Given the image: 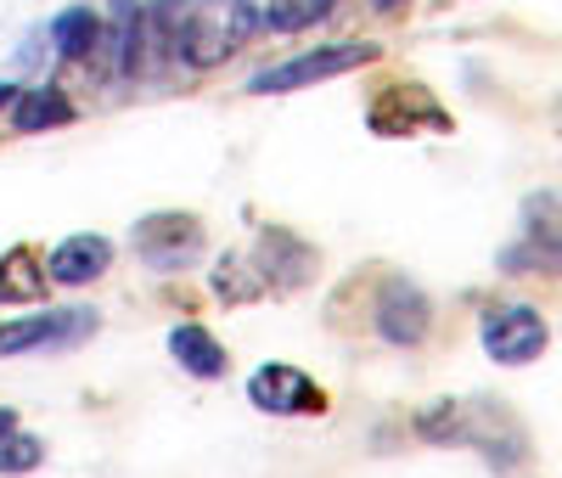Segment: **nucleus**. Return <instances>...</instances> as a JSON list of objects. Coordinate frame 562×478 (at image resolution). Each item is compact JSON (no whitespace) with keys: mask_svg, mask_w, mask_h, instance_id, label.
Masks as SVG:
<instances>
[{"mask_svg":"<svg viewBox=\"0 0 562 478\" xmlns=\"http://www.w3.org/2000/svg\"><path fill=\"white\" fill-rule=\"evenodd\" d=\"M254 23H259L254 0H192L180 57L192 63V68H220L225 57H237L243 45H248Z\"/></svg>","mask_w":562,"mask_h":478,"instance_id":"f257e3e1","label":"nucleus"},{"mask_svg":"<svg viewBox=\"0 0 562 478\" xmlns=\"http://www.w3.org/2000/svg\"><path fill=\"white\" fill-rule=\"evenodd\" d=\"M371 57H378V45L371 40H338V45H315V52L293 57V63H276V68H259L248 79L254 96H276V90H304L315 79H338L349 68H366Z\"/></svg>","mask_w":562,"mask_h":478,"instance_id":"f03ea898","label":"nucleus"},{"mask_svg":"<svg viewBox=\"0 0 562 478\" xmlns=\"http://www.w3.org/2000/svg\"><path fill=\"white\" fill-rule=\"evenodd\" d=\"M479 338H484L490 360H501V366H529V360L546 349V321H540V310H529V304H501V310L484 315Z\"/></svg>","mask_w":562,"mask_h":478,"instance_id":"7ed1b4c3","label":"nucleus"},{"mask_svg":"<svg viewBox=\"0 0 562 478\" xmlns=\"http://www.w3.org/2000/svg\"><path fill=\"white\" fill-rule=\"evenodd\" d=\"M248 400L270 416H315V411H326V394L299 366H259L248 377Z\"/></svg>","mask_w":562,"mask_h":478,"instance_id":"20e7f679","label":"nucleus"},{"mask_svg":"<svg viewBox=\"0 0 562 478\" xmlns=\"http://www.w3.org/2000/svg\"><path fill=\"white\" fill-rule=\"evenodd\" d=\"M135 248H140V259L158 265V270H180L186 259L203 248V231H198L192 214H153V220L135 225Z\"/></svg>","mask_w":562,"mask_h":478,"instance_id":"39448f33","label":"nucleus"},{"mask_svg":"<svg viewBox=\"0 0 562 478\" xmlns=\"http://www.w3.org/2000/svg\"><path fill=\"white\" fill-rule=\"evenodd\" d=\"M90 326H97V315H85V310H45V315H23V321H0V355H23V349H40V344H68Z\"/></svg>","mask_w":562,"mask_h":478,"instance_id":"423d86ee","label":"nucleus"},{"mask_svg":"<svg viewBox=\"0 0 562 478\" xmlns=\"http://www.w3.org/2000/svg\"><path fill=\"white\" fill-rule=\"evenodd\" d=\"M108 265H113V243H108V236L79 231V236H68V243L52 248V259H45V276L63 281V287H85V281H97Z\"/></svg>","mask_w":562,"mask_h":478,"instance_id":"0eeeda50","label":"nucleus"},{"mask_svg":"<svg viewBox=\"0 0 562 478\" xmlns=\"http://www.w3.org/2000/svg\"><path fill=\"white\" fill-rule=\"evenodd\" d=\"M378 332L389 344H422V332H428V299L411 281H389L378 299Z\"/></svg>","mask_w":562,"mask_h":478,"instance_id":"6e6552de","label":"nucleus"},{"mask_svg":"<svg viewBox=\"0 0 562 478\" xmlns=\"http://www.w3.org/2000/svg\"><path fill=\"white\" fill-rule=\"evenodd\" d=\"M74 119V102L57 90V85H40V90H18V102H12V124L23 135H40V130H57Z\"/></svg>","mask_w":562,"mask_h":478,"instance_id":"1a4fd4ad","label":"nucleus"},{"mask_svg":"<svg viewBox=\"0 0 562 478\" xmlns=\"http://www.w3.org/2000/svg\"><path fill=\"white\" fill-rule=\"evenodd\" d=\"M45 265L34 248H12L7 259H0V304H34L45 299Z\"/></svg>","mask_w":562,"mask_h":478,"instance_id":"9d476101","label":"nucleus"},{"mask_svg":"<svg viewBox=\"0 0 562 478\" xmlns=\"http://www.w3.org/2000/svg\"><path fill=\"white\" fill-rule=\"evenodd\" d=\"M169 355L192 371V377H225V349L214 344V332H203V326H175L169 332Z\"/></svg>","mask_w":562,"mask_h":478,"instance_id":"9b49d317","label":"nucleus"},{"mask_svg":"<svg viewBox=\"0 0 562 478\" xmlns=\"http://www.w3.org/2000/svg\"><path fill=\"white\" fill-rule=\"evenodd\" d=\"M52 40H57V52L63 57H90L102 45V18L90 12V7H68V12H57V23H52Z\"/></svg>","mask_w":562,"mask_h":478,"instance_id":"f8f14e48","label":"nucleus"},{"mask_svg":"<svg viewBox=\"0 0 562 478\" xmlns=\"http://www.w3.org/2000/svg\"><path fill=\"white\" fill-rule=\"evenodd\" d=\"M333 7H338V0H265L259 23H265L270 34H299V29H315Z\"/></svg>","mask_w":562,"mask_h":478,"instance_id":"ddd939ff","label":"nucleus"},{"mask_svg":"<svg viewBox=\"0 0 562 478\" xmlns=\"http://www.w3.org/2000/svg\"><path fill=\"white\" fill-rule=\"evenodd\" d=\"M113 68L119 74H135L140 68V12L135 0H113Z\"/></svg>","mask_w":562,"mask_h":478,"instance_id":"4468645a","label":"nucleus"},{"mask_svg":"<svg viewBox=\"0 0 562 478\" xmlns=\"http://www.w3.org/2000/svg\"><path fill=\"white\" fill-rule=\"evenodd\" d=\"M186 18H192V0H158V7H153V29H158V45H164L169 57H180Z\"/></svg>","mask_w":562,"mask_h":478,"instance_id":"2eb2a0df","label":"nucleus"},{"mask_svg":"<svg viewBox=\"0 0 562 478\" xmlns=\"http://www.w3.org/2000/svg\"><path fill=\"white\" fill-rule=\"evenodd\" d=\"M45 462V445L40 440H29V434H0V473H34Z\"/></svg>","mask_w":562,"mask_h":478,"instance_id":"dca6fc26","label":"nucleus"},{"mask_svg":"<svg viewBox=\"0 0 562 478\" xmlns=\"http://www.w3.org/2000/svg\"><path fill=\"white\" fill-rule=\"evenodd\" d=\"M12 427H18V411H7V405H0V434H12Z\"/></svg>","mask_w":562,"mask_h":478,"instance_id":"f3484780","label":"nucleus"},{"mask_svg":"<svg viewBox=\"0 0 562 478\" xmlns=\"http://www.w3.org/2000/svg\"><path fill=\"white\" fill-rule=\"evenodd\" d=\"M12 102H18V90H12V85H0V108H12Z\"/></svg>","mask_w":562,"mask_h":478,"instance_id":"a211bd4d","label":"nucleus"},{"mask_svg":"<svg viewBox=\"0 0 562 478\" xmlns=\"http://www.w3.org/2000/svg\"><path fill=\"white\" fill-rule=\"evenodd\" d=\"M371 7H378V12H394V7H405V0H371Z\"/></svg>","mask_w":562,"mask_h":478,"instance_id":"6ab92c4d","label":"nucleus"}]
</instances>
